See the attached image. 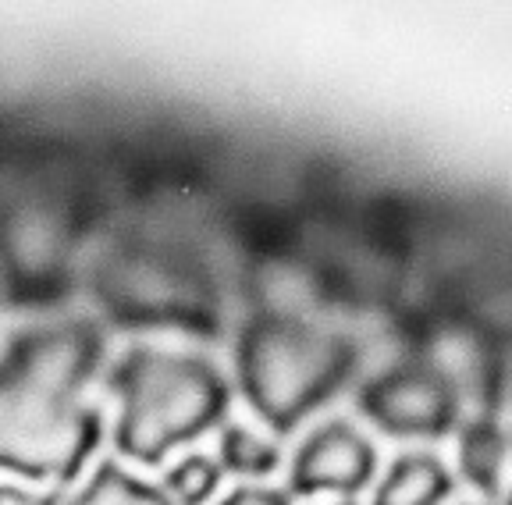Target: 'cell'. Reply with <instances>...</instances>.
<instances>
[{"instance_id":"cell-2","label":"cell","mask_w":512,"mask_h":505,"mask_svg":"<svg viewBox=\"0 0 512 505\" xmlns=\"http://www.w3.org/2000/svg\"><path fill=\"white\" fill-rule=\"evenodd\" d=\"M107 388L121 406L114 449L143 466L164 463L178 445L217 427L232 402L228 377L217 363L153 345L128 349L107 374Z\"/></svg>"},{"instance_id":"cell-12","label":"cell","mask_w":512,"mask_h":505,"mask_svg":"<svg viewBox=\"0 0 512 505\" xmlns=\"http://www.w3.org/2000/svg\"><path fill=\"white\" fill-rule=\"evenodd\" d=\"M459 317L495 345H512V264H480L470 274V289Z\"/></svg>"},{"instance_id":"cell-4","label":"cell","mask_w":512,"mask_h":505,"mask_svg":"<svg viewBox=\"0 0 512 505\" xmlns=\"http://www.w3.org/2000/svg\"><path fill=\"white\" fill-rule=\"evenodd\" d=\"M93 289L118 324H168L207 335L221 324L214 278L185 249L150 242L111 249L96 267Z\"/></svg>"},{"instance_id":"cell-15","label":"cell","mask_w":512,"mask_h":505,"mask_svg":"<svg viewBox=\"0 0 512 505\" xmlns=\"http://www.w3.org/2000/svg\"><path fill=\"white\" fill-rule=\"evenodd\" d=\"M221 477H224V470L217 459L203 456V452H192V456L178 459V463L164 473L160 491L175 505H203V502H210V495L217 491Z\"/></svg>"},{"instance_id":"cell-13","label":"cell","mask_w":512,"mask_h":505,"mask_svg":"<svg viewBox=\"0 0 512 505\" xmlns=\"http://www.w3.org/2000/svg\"><path fill=\"white\" fill-rule=\"evenodd\" d=\"M68 505H175V502L160 488L139 481V477L121 470L114 459H107V463L96 466V473L86 481V488Z\"/></svg>"},{"instance_id":"cell-6","label":"cell","mask_w":512,"mask_h":505,"mask_svg":"<svg viewBox=\"0 0 512 505\" xmlns=\"http://www.w3.org/2000/svg\"><path fill=\"white\" fill-rule=\"evenodd\" d=\"M409 349H413V360L427 374H434L448 392L456 395L459 406L473 402L477 406L473 417L488 413L498 345L488 342L466 317H459V313L431 317L424 328L413 331Z\"/></svg>"},{"instance_id":"cell-8","label":"cell","mask_w":512,"mask_h":505,"mask_svg":"<svg viewBox=\"0 0 512 505\" xmlns=\"http://www.w3.org/2000/svg\"><path fill=\"white\" fill-rule=\"evenodd\" d=\"M249 296L256 303V317L274 321H310L324 310L331 296L328 274L299 253H267L249 271Z\"/></svg>"},{"instance_id":"cell-16","label":"cell","mask_w":512,"mask_h":505,"mask_svg":"<svg viewBox=\"0 0 512 505\" xmlns=\"http://www.w3.org/2000/svg\"><path fill=\"white\" fill-rule=\"evenodd\" d=\"M217 505H292L285 491L274 488H235L228 498H221Z\"/></svg>"},{"instance_id":"cell-5","label":"cell","mask_w":512,"mask_h":505,"mask_svg":"<svg viewBox=\"0 0 512 505\" xmlns=\"http://www.w3.org/2000/svg\"><path fill=\"white\" fill-rule=\"evenodd\" d=\"M360 409L395 438H441L463 417L456 395L416 360L370 374L360 388Z\"/></svg>"},{"instance_id":"cell-9","label":"cell","mask_w":512,"mask_h":505,"mask_svg":"<svg viewBox=\"0 0 512 505\" xmlns=\"http://www.w3.org/2000/svg\"><path fill=\"white\" fill-rule=\"evenodd\" d=\"M68 221L54 207H22L0 228V257L15 278L43 281L61 271L68 257Z\"/></svg>"},{"instance_id":"cell-14","label":"cell","mask_w":512,"mask_h":505,"mask_svg":"<svg viewBox=\"0 0 512 505\" xmlns=\"http://www.w3.org/2000/svg\"><path fill=\"white\" fill-rule=\"evenodd\" d=\"M217 463L224 473L235 477H271L281 466V452L274 441L260 438L256 431L242 424H228L221 431V445H217Z\"/></svg>"},{"instance_id":"cell-10","label":"cell","mask_w":512,"mask_h":505,"mask_svg":"<svg viewBox=\"0 0 512 505\" xmlns=\"http://www.w3.org/2000/svg\"><path fill=\"white\" fill-rule=\"evenodd\" d=\"M509 459L512 438L502 420L480 413L459 427V473L484 498H505L509 491Z\"/></svg>"},{"instance_id":"cell-7","label":"cell","mask_w":512,"mask_h":505,"mask_svg":"<svg viewBox=\"0 0 512 505\" xmlns=\"http://www.w3.org/2000/svg\"><path fill=\"white\" fill-rule=\"evenodd\" d=\"M377 473V452L352 424L331 420L299 445L288 473L292 495H360Z\"/></svg>"},{"instance_id":"cell-18","label":"cell","mask_w":512,"mask_h":505,"mask_svg":"<svg viewBox=\"0 0 512 505\" xmlns=\"http://www.w3.org/2000/svg\"><path fill=\"white\" fill-rule=\"evenodd\" d=\"M505 505H512V484H509V491H505V498H502Z\"/></svg>"},{"instance_id":"cell-11","label":"cell","mask_w":512,"mask_h":505,"mask_svg":"<svg viewBox=\"0 0 512 505\" xmlns=\"http://www.w3.org/2000/svg\"><path fill=\"white\" fill-rule=\"evenodd\" d=\"M456 488V477L431 452H402L374 488L370 505H441Z\"/></svg>"},{"instance_id":"cell-3","label":"cell","mask_w":512,"mask_h":505,"mask_svg":"<svg viewBox=\"0 0 512 505\" xmlns=\"http://www.w3.org/2000/svg\"><path fill=\"white\" fill-rule=\"evenodd\" d=\"M360 370V342L313 321L253 317L235 345V374L271 431H296Z\"/></svg>"},{"instance_id":"cell-17","label":"cell","mask_w":512,"mask_h":505,"mask_svg":"<svg viewBox=\"0 0 512 505\" xmlns=\"http://www.w3.org/2000/svg\"><path fill=\"white\" fill-rule=\"evenodd\" d=\"M0 505H57L54 495H32L15 484H0Z\"/></svg>"},{"instance_id":"cell-1","label":"cell","mask_w":512,"mask_h":505,"mask_svg":"<svg viewBox=\"0 0 512 505\" xmlns=\"http://www.w3.org/2000/svg\"><path fill=\"white\" fill-rule=\"evenodd\" d=\"M104 335L86 317L15 335L0 356V470L29 481H75L100 445V409L86 402Z\"/></svg>"},{"instance_id":"cell-19","label":"cell","mask_w":512,"mask_h":505,"mask_svg":"<svg viewBox=\"0 0 512 505\" xmlns=\"http://www.w3.org/2000/svg\"><path fill=\"white\" fill-rule=\"evenodd\" d=\"M335 505H356V502H335Z\"/></svg>"}]
</instances>
